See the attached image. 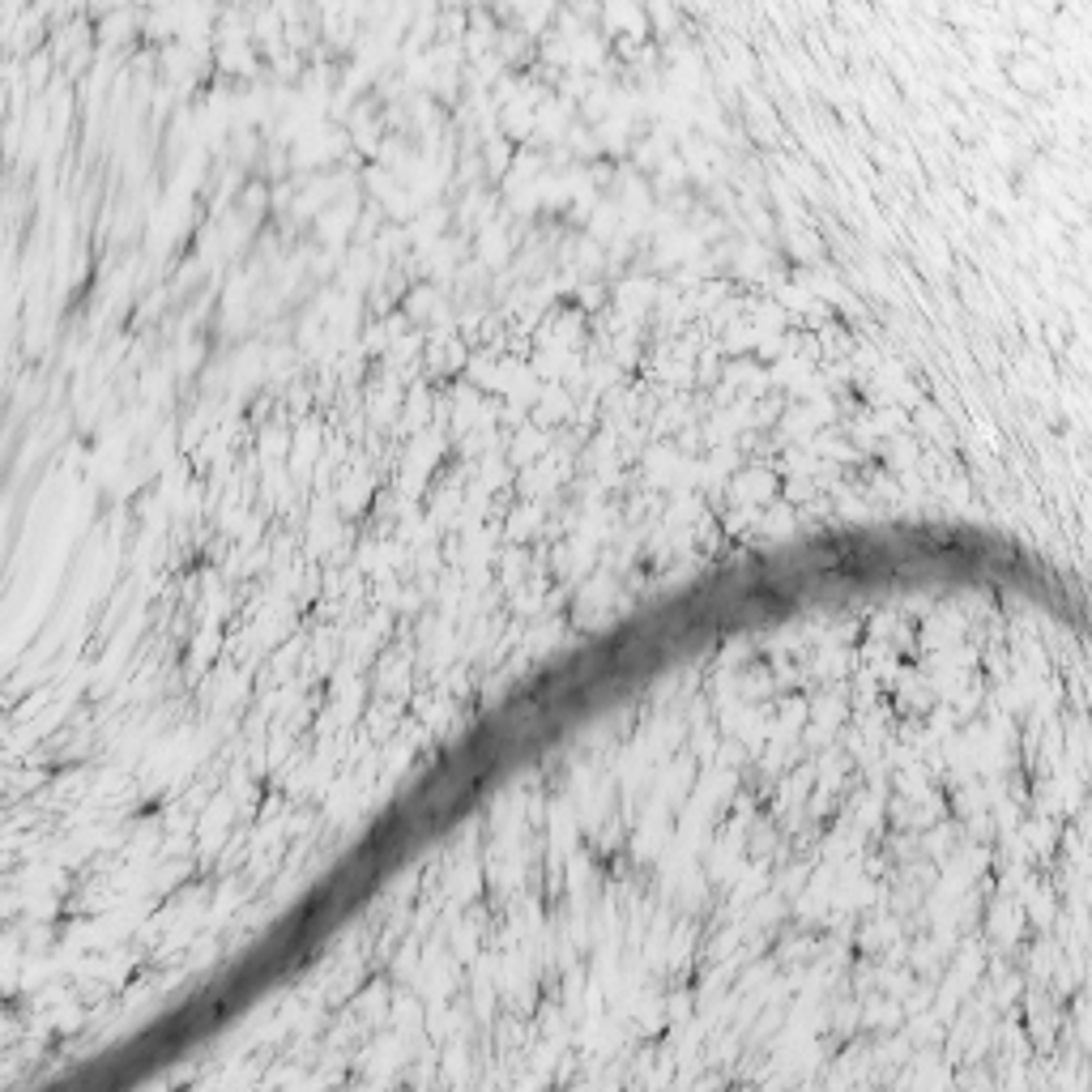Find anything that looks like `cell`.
Masks as SVG:
<instances>
[]
</instances>
